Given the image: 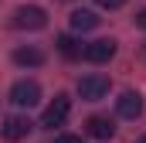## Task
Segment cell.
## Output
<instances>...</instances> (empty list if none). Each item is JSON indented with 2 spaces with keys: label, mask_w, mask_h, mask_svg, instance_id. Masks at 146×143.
Wrapping results in <instances>:
<instances>
[{
  "label": "cell",
  "mask_w": 146,
  "mask_h": 143,
  "mask_svg": "<svg viewBox=\"0 0 146 143\" xmlns=\"http://www.w3.org/2000/svg\"><path fill=\"white\" fill-rule=\"evenodd\" d=\"M126 0H99V7H106V10H115V7H122Z\"/></svg>",
  "instance_id": "cell-13"
},
{
  "label": "cell",
  "mask_w": 146,
  "mask_h": 143,
  "mask_svg": "<svg viewBox=\"0 0 146 143\" xmlns=\"http://www.w3.org/2000/svg\"><path fill=\"white\" fill-rule=\"evenodd\" d=\"M136 27H143V31H146V7L136 14Z\"/></svg>",
  "instance_id": "cell-14"
},
{
  "label": "cell",
  "mask_w": 146,
  "mask_h": 143,
  "mask_svg": "<svg viewBox=\"0 0 146 143\" xmlns=\"http://www.w3.org/2000/svg\"><path fill=\"white\" fill-rule=\"evenodd\" d=\"M115 109H119L122 119H139L143 116V96L139 92H122L119 102H115Z\"/></svg>",
  "instance_id": "cell-7"
},
{
  "label": "cell",
  "mask_w": 146,
  "mask_h": 143,
  "mask_svg": "<svg viewBox=\"0 0 146 143\" xmlns=\"http://www.w3.org/2000/svg\"><path fill=\"white\" fill-rule=\"evenodd\" d=\"M14 61L17 65H27V68H37V65H44V51H37V48H17L14 51Z\"/></svg>",
  "instance_id": "cell-9"
},
{
  "label": "cell",
  "mask_w": 146,
  "mask_h": 143,
  "mask_svg": "<svg viewBox=\"0 0 146 143\" xmlns=\"http://www.w3.org/2000/svg\"><path fill=\"white\" fill-rule=\"evenodd\" d=\"M143 55H146V44H143Z\"/></svg>",
  "instance_id": "cell-16"
},
{
  "label": "cell",
  "mask_w": 146,
  "mask_h": 143,
  "mask_svg": "<svg viewBox=\"0 0 146 143\" xmlns=\"http://www.w3.org/2000/svg\"><path fill=\"white\" fill-rule=\"evenodd\" d=\"M68 109H72L68 96H54V102H51V106L44 109V116H41V126H48V130L61 126V123L68 119Z\"/></svg>",
  "instance_id": "cell-5"
},
{
  "label": "cell",
  "mask_w": 146,
  "mask_h": 143,
  "mask_svg": "<svg viewBox=\"0 0 146 143\" xmlns=\"http://www.w3.org/2000/svg\"><path fill=\"white\" fill-rule=\"evenodd\" d=\"M10 102L21 109H31L41 102V85L31 82V78H21V82H14V89H10Z\"/></svg>",
  "instance_id": "cell-1"
},
{
  "label": "cell",
  "mask_w": 146,
  "mask_h": 143,
  "mask_svg": "<svg viewBox=\"0 0 146 143\" xmlns=\"http://www.w3.org/2000/svg\"><path fill=\"white\" fill-rule=\"evenodd\" d=\"M95 24H99V17H95L92 10H75V14H72V31H78V34L92 31Z\"/></svg>",
  "instance_id": "cell-10"
},
{
  "label": "cell",
  "mask_w": 146,
  "mask_h": 143,
  "mask_svg": "<svg viewBox=\"0 0 146 143\" xmlns=\"http://www.w3.org/2000/svg\"><path fill=\"white\" fill-rule=\"evenodd\" d=\"M58 51H61L65 58H78V55H82L78 41H75V37H68V34H61V37H58Z\"/></svg>",
  "instance_id": "cell-11"
},
{
  "label": "cell",
  "mask_w": 146,
  "mask_h": 143,
  "mask_svg": "<svg viewBox=\"0 0 146 143\" xmlns=\"http://www.w3.org/2000/svg\"><path fill=\"white\" fill-rule=\"evenodd\" d=\"M44 24H48V14L41 7H17L14 10V27H21V31H41Z\"/></svg>",
  "instance_id": "cell-2"
},
{
  "label": "cell",
  "mask_w": 146,
  "mask_h": 143,
  "mask_svg": "<svg viewBox=\"0 0 146 143\" xmlns=\"http://www.w3.org/2000/svg\"><path fill=\"white\" fill-rule=\"evenodd\" d=\"M31 119L27 116H7L3 119V126H0V133H3V140H10V143H17V140H24L27 133H31Z\"/></svg>",
  "instance_id": "cell-6"
},
{
  "label": "cell",
  "mask_w": 146,
  "mask_h": 143,
  "mask_svg": "<svg viewBox=\"0 0 146 143\" xmlns=\"http://www.w3.org/2000/svg\"><path fill=\"white\" fill-rule=\"evenodd\" d=\"M54 143H85V140H82V136H75V133H61Z\"/></svg>",
  "instance_id": "cell-12"
},
{
  "label": "cell",
  "mask_w": 146,
  "mask_h": 143,
  "mask_svg": "<svg viewBox=\"0 0 146 143\" xmlns=\"http://www.w3.org/2000/svg\"><path fill=\"white\" fill-rule=\"evenodd\" d=\"M85 130H88V136H95V140H109L112 133H115V126H112L106 116H92V119L85 123Z\"/></svg>",
  "instance_id": "cell-8"
},
{
  "label": "cell",
  "mask_w": 146,
  "mask_h": 143,
  "mask_svg": "<svg viewBox=\"0 0 146 143\" xmlns=\"http://www.w3.org/2000/svg\"><path fill=\"white\" fill-rule=\"evenodd\" d=\"M136 143H146V136H139V140H136Z\"/></svg>",
  "instance_id": "cell-15"
},
{
  "label": "cell",
  "mask_w": 146,
  "mask_h": 143,
  "mask_svg": "<svg viewBox=\"0 0 146 143\" xmlns=\"http://www.w3.org/2000/svg\"><path fill=\"white\" fill-rule=\"evenodd\" d=\"M78 96L88 99V102L109 96V78L106 75H85V78H78Z\"/></svg>",
  "instance_id": "cell-4"
},
{
  "label": "cell",
  "mask_w": 146,
  "mask_h": 143,
  "mask_svg": "<svg viewBox=\"0 0 146 143\" xmlns=\"http://www.w3.org/2000/svg\"><path fill=\"white\" fill-rule=\"evenodd\" d=\"M85 61H92V65H106L115 58V41L112 37H99V41H92V44H85Z\"/></svg>",
  "instance_id": "cell-3"
}]
</instances>
